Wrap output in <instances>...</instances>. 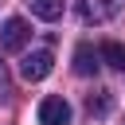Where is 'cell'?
<instances>
[{
  "mask_svg": "<svg viewBox=\"0 0 125 125\" xmlns=\"http://www.w3.org/2000/svg\"><path fill=\"white\" fill-rule=\"evenodd\" d=\"M27 39H31L27 20L8 16V20H4V27H0V51H23V47H27Z\"/></svg>",
  "mask_w": 125,
  "mask_h": 125,
  "instance_id": "1",
  "label": "cell"
},
{
  "mask_svg": "<svg viewBox=\"0 0 125 125\" xmlns=\"http://www.w3.org/2000/svg\"><path fill=\"white\" fill-rule=\"evenodd\" d=\"M51 51H31V55H23V62H20V78L23 82H39V78H47L51 74Z\"/></svg>",
  "mask_w": 125,
  "mask_h": 125,
  "instance_id": "2",
  "label": "cell"
},
{
  "mask_svg": "<svg viewBox=\"0 0 125 125\" xmlns=\"http://www.w3.org/2000/svg\"><path fill=\"white\" fill-rule=\"evenodd\" d=\"M39 125H70V105H66V98H59V94L43 98V102H39Z\"/></svg>",
  "mask_w": 125,
  "mask_h": 125,
  "instance_id": "3",
  "label": "cell"
},
{
  "mask_svg": "<svg viewBox=\"0 0 125 125\" xmlns=\"http://www.w3.org/2000/svg\"><path fill=\"white\" fill-rule=\"evenodd\" d=\"M78 12H82V20L102 23V20H113V16L121 12V0H82V4H78Z\"/></svg>",
  "mask_w": 125,
  "mask_h": 125,
  "instance_id": "4",
  "label": "cell"
},
{
  "mask_svg": "<svg viewBox=\"0 0 125 125\" xmlns=\"http://www.w3.org/2000/svg\"><path fill=\"white\" fill-rule=\"evenodd\" d=\"M98 66H102V51H94L90 43H78L74 47V70L78 74H98Z\"/></svg>",
  "mask_w": 125,
  "mask_h": 125,
  "instance_id": "5",
  "label": "cell"
},
{
  "mask_svg": "<svg viewBox=\"0 0 125 125\" xmlns=\"http://www.w3.org/2000/svg\"><path fill=\"white\" fill-rule=\"evenodd\" d=\"M98 51H102V62H109L113 70L125 74V43H113V39H109V43H102Z\"/></svg>",
  "mask_w": 125,
  "mask_h": 125,
  "instance_id": "6",
  "label": "cell"
},
{
  "mask_svg": "<svg viewBox=\"0 0 125 125\" xmlns=\"http://www.w3.org/2000/svg\"><path fill=\"white\" fill-rule=\"evenodd\" d=\"M27 8H31V16H39L47 23L62 16V0H27Z\"/></svg>",
  "mask_w": 125,
  "mask_h": 125,
  "instance_id": "7",
  "label": "cell"
},
{
  "mask_svg": "<svg viewBox=\"0 0 125 125\" xmlns=\"http://www.w3.org/2000/svg\"><path fill=\"white\" fill-rule=\"evenodd\" d=\"M86 105H90V113H94V117H105V113H109V105H113V98H109V90H94Z\"/></svg>",
  "mask_w": 125,
  "mask_h": 125,
  "instance_id": "8",
  "label": "cell"
},
{
  "mask_svg": "<svg viewBox=\"0 0 125 125\" xmlns=\"http://www.w3.org/2000/svg\"><path fill=\"white\" fill-rule=\"evenodd\" d=\"M4 86H8V78H4V66H0V90H4Z\"/></svg>",
  "mask_w": 125,
  "mask_h": 125,
  "instance_id": "9",
  "label": "cell"
}]
</instances>
